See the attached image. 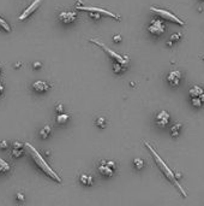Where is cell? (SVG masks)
Segmentation results:
<instances>
[{"label": "cell", "instance_id": "obj_3", "mask_svg": "<svg viewBox=\"0 0 204 206\" xmlns=\"http://www.w3.org/2000/svg\"><path fill=\"white\" fill-rule=\"evenodd\" d=\"M89 41L93 42V44H96L97 46H100L102 49L105 51L106 53H108V54H109V56H110V57H112L114 60H115V62H119V63L124 64L125 67L129 65V57H127V56H120V54H118L117 52H114L113 49H110L109 47H107L105 44H102V42H101V41H98V40H95V39H90V40H89Z\"/></svg>", "mask_w": 204, "mask_h": 206}, {"label": "cell", "instance_id": "obj_34", "mask_svg": "<svg viewBox=\"0 0 204 206\" xmlns=\"http://www.w3.org/2000/svg\"><path fill=\"white\" fill-rule=\"evenodd\" d=\"M199 99H200V100H202V101H203V102H204V93H203V94H200V95H199Z\"/></svg>", "mask_w": 204, "mask_h": 206}, {"label": "cell", "instance_id": "obj_28", "mask_svg": "<svg viewBox=\"0 0 204 206\" xmlns=\"http://www.w3.org/2000/svg\"><path fill=\"white\" fill-rule=\"evenodd\" d=\"M121 40H123V37H121L120 34L114 35V36H113V41H114V42H121Z\"/></svg>", "mask_w": 204, "mask_h": 206}, {"label": "cell", "instance_id": "obj_22", "mask_svg": "<svg viewBox=\"0 0 204 206\" xmlns=\"http://www.w3.org/2000/svg\"><path fill=\"white\" fill-rule=\"evenodd\" d=\"M11 154L13 158H19L23 156V148H12Z\"/></svg>", "mask_w": 204, "mask_h": 206}, {"label": "cell", "instance_id": "obj_24", "mask_svg": "<svg viewBox=\"0 0 204 206\" xmlns=\"http://www.w3.org/2000/svg\"><path fill=\"white\" fill-rule=\"evenodd\" d=\"M191 102H192V105H193L195 107H200V106L203 105V101L199 99V97H197V98H191Z\"/></svg>", "mask_w": 204, "mask_h": 206}, {"label": "cell", "instance_id": "obj_14", "mask_svg": "<svg viewBox=\"0 0 204 206\" xmlns=\"http://www.w3.org/2000/svg\"><path fill=\"white\" fill-rule=\"evenodd\" d=\"M79 182H81L83 186L88 187V186H91V185H93V182H94V178H93V176H91V175H88V174H82V175L79 176Z\"/></svg>", "mask_w": 204, "mask_h": 206}, {"label": "cell", "instance_id": "obj_20", "mask_svg": "<svg viewBox=\"0 0 204 206\" xmlns=\"http://www.w3.org/2000/svg\"><path fill=\"white\" fill-rule=\"evenodd\" d=\"M125 68L126 67L124 65V64H121L119 62H115V63L113 64V70H114V72H115V74H121Z\"/></svg>", "mask_w": 204, "mask_h": 206}, {"label": "cell", "instance_id": "obj_16", "mask_svg": "<svg viewBox=\"0 0 204 206\" xmlns=\"http://www.w3.org/2000/svg\"><path fill=\"white\" fill-rule=\"evenodd\" d=\"M70 119V116L67 113H59L58 114V117H57V123L58 124H65L67 121Z\"/></svg>", "mask_w": 204, "mask_h": 206}, {"label": "cell", "instance_id": "obj_36", "mask_svg": "<svg viewBox=\"0 0 204 206\" xmlns=\"http://www.w3.org/2000/svg\"><path fill=\"white\" fill-rule=\"evenodd\" d=\"M0 74H1V67H0Z\"/></svg>", "mask_w": 204, "mask_h": 206}, {"label": "cell", "instance_id": "obj_12", "mask_svg": "<svg viewBox=\"0 0 204 206\" xmlns=\"http://www.w3.org/2000/svg\"><path fill=\"white\" fill-rule=\"evenodd\" d=\"M31 87H33L34 91L37 92V93H45L50 88V84L47 81H41L40 80V81H35Z\"/></svg>", "mask_w": 204, "mask_h": 206}, {"label": "cell", "instance_id": "obj_21", "mask_svg": "<svg viewBox=\"0 0 204 206\" xmlns=\"http://www.w3.org/2000/svg\"><path fill=\"white\" fill-rule=\"evenodd\" d=\"M133 165H135V168H136L137 170H141V169L144 168V160H143L142 158H136V159L133 160Z\"/></svg>", "mask_w": 204, "mask_h": 206}, {"label": "cell", "instance_id": "obj_7", "mask_svg": "<svg viewBox=\"0 0 204 206\" xmlns=\"http://www.w3.org/2000/svg\"><path fill=\"white\" fill-rule=\"evenodd\" d=\"M164 30H166V27L161 19H152L148 27V31L152 36H160L164 33Z\"/></svg>", "mask_w": 204, "mask_h": 206}, {"label": "cell", "instance_id": "obj_18", "mask_svg": "<svg viewBox=\"0 0 204 206\" xmlns=\"http://www.w3.org/2000/svg\"><path fill=\"white\" fill-rule=\"evenodd\" d=\"M50 132H52V128H50L49 125H46V127H43L42 129L40 130V137H41V139H47V137L49 136Z\"/></svg>", "mask_w": 204, "mask_h": 206}, {"label": "cell", "instance_id": "obj_23", "mask_svg": "<svg viewBox=\"0 0 204 206\" xmlns=\"http://www.w3.org/2000/svg\"><path fill=\"white\" fill-rule=\"evenodd\" d=\"M0 27H1L4 30H6L7 33H11V27H10V24H8L5 19H3L1 17H0Z\"/></svg>", "mask_w": 204, "mask_h": 206}, {"label": "cell", "instance_id": "obj_25", "mask_svg": "<svg viewBox=\"0 0 204 206\" xmlns=\"http://www.w3.org/2000/svg\"><path fill=\"white\" fill-rule=\"evenodd\" d=\"M181 33H175V34H173L172 36H171V39H169V40L172 41V42H176V41H179L180 40V39H181Z\"/></svg>", "mask_w": 204, "mask_h": 206}, {"label": "cell", "instance_id": "obj_13", "mask_svg": "<svg viewBox=\"0 0 204 206\" xmlns=\"http://www.w3.org/2000/svg\"><path fill=\"white\" fill-rule=\"evenodd\" d=\"M12 169V166L8 162H6L5 159L3 158H0V175H6L11 171Z\"/></svg>", "mask_w": 204, "mask_h": 206}, {"label": "cell", "instance_id": "obj_33", "mask_svg": "<svg viewBox=\"0 0 204 206\" xmlns=\"http://www.w3.org/2000/svg\"><path fill=\"white\" fill-rule=\"evenodd\" d=\"M4 93V86H3V83L0 82V95H1Z\"/></svg>", "mask_w": 204, "mask_h": 206}, {"label": "cell", "instance_id": "obj_32", "mask_svg": "<svg viewBox=\"0 0 204 206\" xmlns=\"http://www.w3.org/2000/svg\"><path fill=\"white\" fill-rule=\"evenodd\" d=\"M55 109H57V111H58L59 113H61V112L64 111V106H62V104H59V105H57V107H55Z\"/></svg>", "mask_w": 204, "mask_h": 206}, {"label": "cell", "instance_id": "obj_35", "mask_svg": "<svg viewBox=\"0 0 204 206\" xmlns=\"http://www.w3.org/2000/svg\"><path fill=\"white\" fill-rule=\"evenodd\" d=\"M21 65H22V64H21V63H18L17 65H15V68H21Z\"/></svg>", "mask_w": 204, "mask_h": 206}, {"label": "cell", "instance_id": "obj_26", "mask_svg": "<svg viewBox=\"0 0 204 206\" xmlns=\"http://www.w3.org/2000/svg\"><path fill=\"white\" fill-rule=\"evenodd\" d=\"M89 16H90L93 19H100L101 18V14H97V12H89Z\"/></svg>", "mask_w": 204, "mask_h": 206}, {"label": "cell", "instance_id": "obj_10", "mask_svg": "<svg viewBox=\"0 0 204 206\" xmlns=\"http://www.w3.org/2000/svg\"><path fill=\"white\" fill-rule=\"evenodd\" d=\"M59 21L65 23V24H70L73 23L76 19H77V14L73 11H61L59 14Z\"/></svg>", "mask_w": 204, "mask_h": 206}, {"label": "cell", "instance_id": "obj_29", "mask_svg": "<svg viewBox=\"0 0 204 206\" xmlns=\"http://www.w3.org/2000/svg\"><path fill=\"white\" fill-rule=\"evenodd\" d=\"M7 146H8V144H7V141H6V140H3V141H0V148H1V149H5V148H7Z\"/></svg>", "mask_w": 204, "mask_h": 206}, {"label": "cell", "instance_id": "obj_2", "mask_svg": "<svg viewBox=\"0 0 204 206\" xmlns=\"http://www.w3.org/2000/svg\"><path fill=\"white\" fill-rule=\"evenodd\" d=\"M25 147H27L28 152L30 153V156H31L34 163L37 165V168H40V170L43 171L47 176H49L52 180H54V181H57V182L60 183V182H61V178H60L59 175L48 165V163L45 160V158L40 154V152L37 151L33 145H30L29 142H25Z\"/></svg>", "mask_w": 204, "mask_h": 206}, {"label": "cell", "instance_id": "obj_15", "mask_svg": "<svg viewBox=\"0 0 204 206\" xmlns=\"http://www.w3.org/2000/svg\"><path fill=\"white\" fill-rule=\"evenodd\" d=\"M203 88L199 87V86H193V87H191L190 88V91H188V94L191 98H197L199 97L200 94H203Z\"/></svg>", "mask_w": 204, "mask_h": 206}, {"label": "cell", "instance_id": "obj_11", "mask_svg": "<svg viewBox=\"0 0 204 206\" xmlns=\"http://www.w3.org/2000/svg\"><path fill=\"white\" fill-rule=\"evenodd\" d=\"M181 81V72L179 70H173L167 75V82L171 87H178Z\"/></svg>", "mask_w": 204, "mask_h": 206}, {"label": "cell", "instance_id": "obj_8", "mask_svg": "<svg viewBox=\"0 0 204 206\" xmlns=\"http://www.w3.org/2000/svg\"><path fill=\"white\" fill-rule=\"evenodd\" d=\"M41 3H42V0H34V1H33L27 9H25L23 12H22L21 16L18 17V19H19V21H24V19H27L28 17H30V16L34 14V12L40 7Z\"/></svg>", "mask_w": 204, "mask_h": 206}, {"label": "cell", "instance_id": "obj_4", "mask_svg": "<svg viewBox=\"0 0 204 206\" xmlns=\"http://www.w3.org/2000/svg\"><path fill=\"white\" fill-rule=\"evenodd\" d=\"M150 11L154 12V14L159 17H161L162 19H166V21H169V22H173V23H176L179 25H185V22L181 21L180 18H178L172 12L164 10V9H157V7H154V6H150Z\"/></svg>", "mask_w": 204, "mask_h": 206}, {"label": "cell", "instance_id": "obj_5", "mask_svg": "<svg viewBox=\"0 0 204 206\" xmlns=\"http://www.w3.org/2000/svg\"><path fill=\"white\" fill-rule=\"evenodd\" d=\"M76 9L79 10V11H88V12H97V14H101V15H105V16H108L110 18H114V19H120V16L117 15V14H113V12L108 11V10H105L102 7H96V6H84V5H79L77 4L76 5Z\"/></svg>", "mask_w": 204, "mask_h": 206}, {"label": "cell", "instance_id": "obj_31", "mask_svg": "<svg viewBox=\"0 0 204 206\" xmlns=\"http://www.w3.org/2000/svg\"><path fill=\"white\" fill-rule=\"evenodd\" d=\"M41 67H42V64H41L40 62H35V63L33 64V68H34V69H40Z\"/></svg>", "mask_w": 204, "mask_h": 206}, {"label": "cell", "instance_id": "obj_27", "mask_svg": "<svg viewBox=\"0 0 204 206\" xmlns=\"http://www.w3.org/2000/svg\"><path fill=\"white\" fill-rule=\"evenodd\" d=\"M24 145L21 142V141H15L13 144H12V148H23Z\"/></svg>", "mask_w": 204, "mask_h": 206}, {"label": "cell", "instance_id": "obj_6", "mask_svg": "<svg viewBox=\"0 0 204 206\" xmlns=\"http://www.w3.org/2000/svg\"><path fill=\"white\" fill-rule=\"evenodd\" d=\"M117 170V165L110 160H102L98 165V172L103 177H112Z\"/></svg>", "mask_w": 204, "mask_h": 206}, {"label": "cell", "instance_id": "obj_30", "mask_svg": "<svg viewBox=\"0 0 204 206\" xmlns=\"http://www.w3.org/2000/svg\"><path fill=\"white\" fill-rule=\"evenodd\" d=\"M16 199L19 200V201H24L25 200V198H24V195L22 194V193H17V194H16Z\"/></svg>", "mask_w": 204, "mask_h": 206}, {"label": "cell", "instance_id": "obj_9", "mask_svg": "<svg viewBox=\"0 0 204 206\" xmlns=\"http://www.w3.org/2000/svg\"><path fill=\"white\" fill-rule=\"evenodd\" d=\"M171 121V114L166 111V110H162L160 111L156 116H155V123L159 128H164V127H167L168 123Z\"/></svg>", "mask_w": 204, "mask_h": 206}, {"label": "cell", "instance_id": "obj_17", "mask_svg": "<svg viewBox=\"0 0 204 206\" xmlns=\"http://www.w3.org/2000/svg\"><path fill=\"white\" fill-rule=\"evenodd\" d=\"M181 123H176V124H174L173 127H172V129H171V133H172V136H174V137H176V136H179V134H180V130H181Z\"/></svg>", "mask_w": 204, "mask_h": 206}, {"label": "cell", "instance_id": "obj_19", "mask_svg": "<svg viewBox=\"0 0 204 206\" xmlns=\"http://www.w3.org/2000/svg\"><path fill=\"white\" fill-rule=\"evenodd\" d=\"M95 124H96L98 128H101V129H103V128H106V127H107L108 121H107L105 117H97V118H96V121H95Z\"/></svg>", "mask_w": 204, "mask_h": 206}, {"label": "cell", "instance_id": "obj_1", "mask_svg": "<svg viewBox=\"0 0 204 206\" xmlns=\"http://www.w3.org/2000/svg\"><path fill=\"white\" fill-rule=\"evenodd\" d=\"M144 145H145V147H148V149H149V152L151 153V156H152V158H154V160H155V163L157 164V166L160 168V170L163 172V175H164V177L168 180V181H171L178 189H179V192L181 193V194L184 195V198L186 197V192L184 190V188L181 187V185L178 182V180H176V177H175V175H174V172L171 170V168H168V165L166 164L164 162H163V159L159 156V153L152 148V146L149 144V142H147V141H144Z\"/></svg>", "mask_w": 204, "mask_h": 206}]
</instances>
